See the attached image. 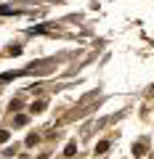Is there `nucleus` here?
I'll list each match as a JSON object with an SVG mask.
<instances>
[{"instance_id":"obj_4","label":"nucleus","mask_w":154,"mask_h":159,"mask_svg":"<svg viewBox=\"0 0 154 159\" xmlns=\"http://www.w3.org/2000/svg\"><path fill=\"white\" fill-rule=\"evenodd\" d=\"M8 141V130H0V143H6Z\"/></svg>"},{"instance_id":"obj_3","label":"nucleus","mask_w":154,"mask_h":159,"mask_svg":"<svg viewBox=\"0 0 154 159\" xmlns=\"http://www.w3.org/2000/svg\"><path fill=\"white\" fill-rule=\"evenodd\" d=\"M106 148H109V143H106V141H101V143L96 146V154H98V151H106Z\"/></svg>"},{"instance_id":"obj_2","label":"nucleus","mask_w":154,"mask_h":159,"mask_svg":"<svg viewBox=\"0 0 154 159\" xmlns=\"http://www.w3.org/2000/svg\"><path fill=\"white\" fill-rule=\"evenodd\" d=\"M43 109H45V103H43V101H37V103H32V111H43Z\"/></svg>"},{"instance_id":"obj_1","label":"nucleus","mask_w":154,"mask_h":159,"mask_svg":"<svg viewBox=\"0 0 154 159\" xmlns=\"http://www.w3.org/2000/svg\"><path fill=\"white\" fill-rule=\"evenodd\" d=\"M11 13H16V11L8 8V6H0V16H11Z\"/></svg>"}]
</instances>
